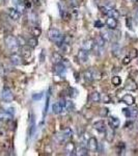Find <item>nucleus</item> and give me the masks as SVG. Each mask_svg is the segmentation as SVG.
Listing matches in <instances>:
<instances>
[{"label":"nucleus","mask_w":138,"mask_h":156,"mask_svg":"<svg viewBox=\"0 0 138 156\" xmlns=\"http://www.w3.org/2000/svg\"><path fill=\"white\" fill-rule=\"evenodd\" d=\"M48 37L50 41L58 47L64 43V36L57 28H50L48 31Z\"/></svg>","instance_id":"obj_1"},{"label":"nucleus","mask_w":138,"mask_h":156,"mask_svg":"<svg viewBox=\"0 0 138 156\" xmlns=\"http://www.w3.org/2000/svg\"><path fill=\"white\" fill-rule=\"evenodd\" d=\"M4 42H5V45L7 47V49L11 50V51L15 52L18 50V48L20 47L19 45V42H18V39L14 36H6L5 39H4Z\"/></svg>","instance_id":"obj_2"},{"label":"nucleus","mask_w":138,"mask_h":156,"mask_svg":"<svg viewBox=\"0 0 138 156\" xmlns=\"http://www.w3.org/2000/svg\"><path fill=\"white\" fill-rule=\"evenodd\" d=\"M102 77V74L100 71H98V70H87V71L84 72V78L86 81L88 82H91L94 81V80H99L101 79Z\"/></svg>","instance_id":"obj_3"},{"label":"nucleus","mask_w":138,"mask_h":156,"mask_svg":"<svg viewBox=\"0 0 138 156\" xmlns=\"http://www.w3.org/2000/svg\"><path fill=\"white\" fill-rule=\"evenodd\" d=\"M73 136V131L71 128H66L64 131H61L58 135V142L60 144H66L67 142H69Z\"/></svg>","instance_id":"obj_4"},{"label":"nucleus","mask_w":138,"mask_h":156,"mask_svg":"<svg viewBox=\"0 0 138 156\" xmlns=\"http://www.w3.org/2000/svg\"><path fill=\"white\" fill-rule=\"evenodd\" d=\"M1 99L6 103L12 102L14 100V94H12V90L9 87H3L1 92Z\"/></svg>","instance_id":"obj_5"},{"label":"nucleus","mask_w":138,"mask_h":156,"mask_svg":"<svg viewBox=\"0 0 138 156\" xmlns=\"http://www.w3.org/2000/svg\"><path fill=\"white\" fill-rule=\"evenodd\" d=\"M101 11L103 14L107 15L108 17H112V18H115V19H117L119 17V12L115 9H112V7H110V6H102Z\"/></svg>","instance_id":"obj_6"},{"label":"nucleus","mask_w":138,"mask_h":156,"mask_svg":"<svg viewBox=\"0 0 138 156\" xmlns=\"http://www.w3.org/2000/svg\"><path fill=\"white\" fill-rule=\"evenodd\" d=\"M122 112L128 119H138V108H124Z\"/></svg>","instance_id":"obj_7"},{"label":"nucleus","mask_w":138,"mask_h":156,"mask_svg":"<svg viewBox=\"0 0 138 156\" xmlns=\"http://www.w3.org/2000/svg\"><path fill=\"white\" fill-rule=\"evenodd\" d=\"M87 147L90 152H97L98 148H99V144H98V140L96 137H90L87 140Z\"/></svg>","instance_id":"obj_8"},{"label":"nucleus","mask_w":138,"mask_h":156,"mask_svg":"<svg viewBox=\"0 0 138 156\" xmlns=\"http://www.w3.org/2000/svg\"><path fill=\"white\" fill-rule=\"evenodd\" d=\"M9 60H11V62L12 65H15V66H20L23 62V57H22V55H20L18 53H12L11 55V57H9Z\"/></svg>","instance_id":"obj_9"},{"label":"nucleus","mask_w":138,"mask_h":156,"mask_svg":"<svg viewBox=\"0 0 138 156\" xmlns=\"http://www.w3.org/2000/svg\"><path fill=\"white\" fill-rule=\"evenodd\" d=\"M12 118V115L9 114V110L0 108V121H2V122H7V121H11Z\"/></svg>","instance_id":"obj_10"},{"label":"nucleus","mask_w":138,"mask_h":156,"mask_svg":"<svg viewBox=\"0 0 138 156\" xmlns=\"http://www.w3.org/2000/svg\"><path fill=\"white\" fill-rule=\"evenodd\" d=\"M125 90H129V92L136 90H137V83L132 79V78H129V79H127L126 83H125Z\"/></svg>","instance_id":"obj_11"},{"label":"nucleus","mask_w":138,"mask_h":156,"mask_svg":"<svg viewBox=\"0 0 138 156\" xmlns=\"http://www.w3.org/2000/svg\"><path fill=\"white\" fill-rule=\"evenodd\" d=\"M54 71H55V73H56L57 75H60V76H64V74H66V66H64L62 62L55 64Z\"/></svg>","instance_id":"obj_12"},{"label":"nucleus","mask_w":138,"mask_h":156,"mask_svg":"<svg viewBox=\"0 0 138 156\" xmlns=\"http://www.w3.org/2000/svg\"><path fill=\"white\" fill-rule=\"evenodd\" d=\"M64 150H66V153L67 155H75V151H76V147H75V144L73 142H67L66 143V147H64Z\"/></svg>","instance_id":"obj_13"},{"label":"nucleus","mask_w":138,"mask_h":156,"mask_svg":"<svg viewBox=\"0 0 138 156\" xmlns=\"http://www.w3.org/2000/svg\"><path fill=\"white\" fill-rule=\"evenodd\" d=\"M88 54H89V52L87 51V50L80 49L78 52V59L81 62H86L87 59H88Z\"/></svg>","instance_id":"obj_14"},{"label":"nucleus","mask_w":138,"mask_h":156,"mask_svg":"<svg viewBox=\"0 0 138 156\" xmlns=\"http://www.w3.org/2000/svg\"><path fill=\"white\" fill-rule=\"evenodd\" d=\"M95 47V41L91 39H88L86 40V41L83 42V45H82V49L84 50H87V51H90V50H92Z\"/></svg>","instance_id":"obj_15"},{"label":"nucleus","mask_w":138,"mask_h":156,"mask_svg":"<svg viewBox=\"0 0 138 156\" xmlns=\"http://www.w3.org/2000/svg\"><path fill=\"white\" fill-rule=\"evenodd\" d=\"M9 16L11 19L17 21V20H19L20 16H21V12H20L17 9H9Z\"/></svg>","instance_id":"obj_16"},{"label":"nucleus","mask_w":138,"mask_h":156,"mask_svg":"<svg viewBox=\"0 0 138 156\" xmlns=\"http://www.w3.org/2000/svg\"><path fill=\"white\" fill-rule=\"evenodd\" d=\"M94 127H95V129L99 132H105V130H106V128H107L104 121H98V122L95 123Z\"/></svg>","instance_id":"obj_17"},{"label":"nucleus","mask_w":138,"mask_h":156,"mask_svg":"<svg viewBox=\"0 0 138 156\" xmlns=\"http://www.w3.org/2000/svg\"><path fill=\"white\" fill-rule=\"evenodd\" d=\"M106 25L110 29L114 30L117 27V20L115 18H112V17H108V19L106 20Z\"/></svg>","instance_id":"obj_18"},{"label":"nucleus","mask_w":138,"mask_h":156,"mask_svg":"<svg viewBox=\"0 0 138 156\" xmlns=\"http://www.w3.org/2000/svg\"><path fill=\"white\" fill-rule=\"evenodd\" d=\"M122 101L124 102V103H126L127 105H133L135 103V98L132 96V95H130V94H127V95H125L124 97L122 98Z\"/></svg>","instance_id":"obj_19"},{"label":"nucleus","mask_w":138,"mask_h":156,"mask_svg":"<svg viewBox=\"0 0 138 156\" xmlns=\"http://www.w3.org/2000/svg\"><path fill=\"white\" fill-rule=\"evenodd\" d=\"M105 44H106V40L103 37V36H98L96 39H95V45H97V47H99V48H103V47L105 46Z\"/></svg>","instance_id":"obj_20"},{"label":"nucleus","mask_w":138,"mask_h":156,"mask_svg":"<svg viewBox=\"0 0 138 156\" xmlns=\"http://www.w3.org/2000/svg\"><path fill=\"white\" fill-rule=\"evenodd\" d=\"M108 124H109L110 127L114 129V128H117L119 126L120 122H119V120L117 119L116 117H110L108 119Z\"/></svg>","instance_id":"obj_21"},{"label":"nucleus","mask_w":138,"mask_h":156,"mask_svg":"<svg viewBox=\"0 0 138 156\" xmlns=\"http://www.w3.org/2000/svg\"><path fill=\"white\" fill-rule=\"evenodd\" d=\"M105 136H106V140H108V142H112L114 138V131H113V128H106V130H105Z\"/></svg>","instance_id":"obj_22"},{"label":"nucleus","mask_w":138,"mask_h":156,"mask_svg":"<svg viewBox=\"0 0 138 156\" xmlns=\"http://www.w3.org/2000/svg\"><path fill=\"white\" fill-rule=\"evenodd\" d=\"M75 152H77V153H75V155L85 156V155L88 154V149H87L86 147H84V146H79Z\"/></svg>","instance_id":"obj_23"},{"label":"nucleus","mask_w":138,"mask_h":156,"mask_svg":"<svg viewBox=\"0 0 138 156\" xmlns=\"http://www.w3.org/2000/svg\"><path fill=\"white\" fill-rule=\"evenodd\" d=\"M89 100L92 103H99L101 101V95H100V93H98V92H94L92 94H90Z\"/></svg>","instance_id":"obj_24"},{"label":"nucleus","mask_w":138,"mask_h":156,"mask_svg":"<svg viewBox=\"0 0 138 156\" xmlns=\"http://www.w3.org/2000/svg\"><path fill=\"white\" fill-rule=\"evenodd\" d=\"M22 57L24 58H28V57L31 55V50H30V47L29 46H22Z\"/></svg>","instance_id":"obj_25"},{"label":"nucleus","mask_w":138,"mask_h":156,"mask_svg":"<svg viewBox=\"0 0 138 156\" xmlns=\"http://www.w3.org/2000/svg\"><path fill=\"white\" fill-rule=\"evenodd\" d=\"M34 129H36V120H34L33 115H31V117H30V125H29V136H32Z\"/></svg>","instance_id":"obj_26"},{"label":"nucleus","mask_w":138,"mask_h":156,"mask_svg":"<svg viewBox=\"0 0 138 156\" xmlns=\"http://www.w3.org/2000/svg\"><path fill=\"white\" fill-rule=\"evenodd\" d=\"M27 45L30 47V48H36V47L37 46V39L36 37H30V39L27 41L26 43Z\"/></svg>","instance_id":"obj_27"},{"label":"nucleus","mask_w":138,"mask_h":156,"mask_svg":"<svg viewBox=\"0 0 138 156\" xmlns=\"http://www.w3.org/2000/svg\"><path fill=\"white\" fill-rule=\"evenodd\" d=\"M52 110H53V114L58 115V114H60V112H62V108L58 104V102H56V103H54V104L52 105Z\"/></svg>","instance_id":"obj_28"},{"label":"nucleus","mask_w":138,"mask_h":156,"mask_svg":"<svg viewBox=\"0 0 138 156\" xmlns=\"http://www.w3.org/2000/svg\"><path fill=\"white\" fill-rule=\"evenodd\" d=\"M52 60H53V62H55V64H58V62H61L62 57H61V55H60L59 53L54 52V53L52 54Z\"/></svg>","instance_id":"obj_29"},{"label":"nucleus","mask_w":138,"mask_h":156,"mask_svg":"<svg viewBox=\"0 0 138 156\" xmlns=\"http://www.w3.org/2000/svg\"><path fill=\"white\" fill-rule=\"evenodd\" d=\"M111 81L114 87H119V85H120V83H122V79H120V77L119 76H113Z\"/></svg>","instance_id":"obj_30"},{"label":"nucleus","mask_w":138,"mask_h":156,"mask_svg":"<svg viewBox=\"0 0 138 156\" xmlns=\"http://www.w3.org/2000/svg\"><path fill=\"white\" fill-rule=\"evenodd\" d=\"M41 29L39 28V27H33V29H32V34H33L34 37H40V34H41Z\"/></svg>","instance_id":"obj_31"},{"label":"nucleus","mask_w":138,"mask_h":156,"mask_svg":"<svg viewBox=\"0 0 138 156\" xmlns=\"http://www.w3.org/2000/svg\"><path fill=\"white\" fill-rule=\"evenodd\" d=\"M108 112H109L108 108H102L101 112H100V115H101V117H107Z\"/></svg>","instance_id":"obj_32"},{"label":"nucleus","mask_w":138,"mask_h":156,"mask_svg":"<svg viewBox=\"0 0 138 156\" xmlns=\"http://www.w3.org/2000/svg\"><path fill=\"white\" fill-rule=\"evenodd\" d=\"M67 1H69V2H67V3H69V5L72 6V7L78 5V1H77V0H67Z\"/></svg>","instance_id":"obj_33"},{"label":"nucleus","mask_w":138,"mask_h":156,"mask_svg":"<svg viewBox=\"0 0 138 156\" xmlns=\"http://www.w3.org/2000/svg\"><path fill=\"white\" fill-rule=\"evenodd\" d=\"M72 108H73L72 101H67V103H66V109L67 110V112H71Z\"/></svg>","instance_id":"obj_34"},{"label":"nucleus","mask_w":138,"mask_h":156,"mask_svg":"<svg viewBox=\"0 0 138 156\" xmlns=\"http://www.w3.org/2000/svg\"><path fill=\"white\" fill-rule=\"evenodd\" d=\"M137 55H138V52L135 49H133L131 51V54H130L129 56L131 57V58H135V57H137Z\"/></svg>","instance_id":"obj_35"},{"label":"nucleus","mask_w":138,"mask_h":156,"mask_svg":"<svg viewBox=\"0 0 138 156\" xmlns=\"http://www.w3.org/2000/svg\"><path fill=\"white\" fill-rule=\"evenodd\" d=\"M131 57L130 56H126L124 59H122V64L124 65H128V64H130V62H131Z\"/></svg>","instance_id":"obj_36"},{"label":"nucleus","mask_w":138,"mask_h":156,"mask_svg":"<svg viewBox=\"0 0 138 156\" xmlns=\"http://www.w3.org/2000/svg\"><path fill=\"white\" fill-rule=\"evenodd\" d=\"M18 39V42H19V45L20 46H24V45H26V42L24 41V39H22L21 37H17Z\"/></svg>","instance_id":"obj_37"},{"label":"nucleus","mask_w":138,"mask_h":156,"mask_svg":"<svg viewBox=\"0 0 138 156\" xmlns=\"http://www.w3.org/2000/svg\"><path fill=\"white\" fill-rule=\"evenodd\" d=\"M42 97H43V94H42V93H40L39 95H34V96H33V99H36V100L39 99V100H40Z\"/></svg>","instance_id":"obj_38"},{"label":"nucleus","mask_w":138,"mask_h":156,"mask_svg":"<svg viewBox=\"0 0 138 156\" xmlns=\"http://www.w3.org/2000/svg\"><path fill=\"white\" fill-rule=\"evenodd\" d=\"M95 26H96V27H98V28H101V27L103 26V24H102V23H101V22H100V21H97L96 23H95Z\"/></svg>","instance_id":"obj_39"},{"label":"nucleus","mask_w":138,"mask_h":156,"mask_svg":"<svg viewBox=\"0 0 138 156\" xmlns=\"http://www.w3.org/2000/svg\"><path fill=\"white\" fill-rule=\"evenodd\" d=\"M131 1H132V2H134V3H135V2H137L138 0H131Z\"/></svg>","instance_id":"obj_40"},{"label":"nucleus","mask_w":138,"mask_h":156,"mask_svg":"<svg viewBox=\"0 0 138 156\" xmlns=\"http://www.w3.org/2000/svg\"><path fill=\"white\" fill-rule=\"evenodd\" d=\"M137 18H138V9H137Z\"/></svg>","instance_id":"obj_41"}]
</instances>
